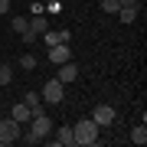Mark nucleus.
I'll return each mask as SVG.
<instances>
[{
	"mask_svg": "<svg viewBox=\"0 0 147 147\" xmlns=\"http://www.w3.org/2000/svg\"><path fill=\"white\" fill-rule=\"evenodd\" d=\"M10 26H13V33H26L30 20H26V16H13V20H10Z\"/></svg>",
	"mask_w": 147,
	"mask_h": 147,
	"instance_id": "16",
	"label": "nucleus"
},
{
	"mask_svg": "<svg viewBox=\"0 0 147 147\" xmlns=\"http://www.w3.org/2000/svg\"><path fill=\"white\" fill-rule=\"evenodd\" d=\"M56 79L62 82V85H69V82H75V79H79V65H75L72 59H69V62H62V65H59V75H56Z\"/></svg>",
	"mask_w": 147,
	"mask_h": 147,
	"instance_id": "8",
	"label": "nucleus"
},
{
	"mask_svg": "<svg viewBox=\"0 0 147 147\" xmlns=\"http://www.w3.org/2000/svg\"><path fill=\"white\" fill-rule=\"evenodd\" d=\"M42 36H46V46H56V42H69V36H72V33H65V30H56V33H42Z\"/></svg>",
	"mask_w": 147,
	"mask_h": 147,
	"instance_id": "11",
	"label": "nucleus"
},
{
	"mask_svg": "<svg viewBox=\"0 0 147 147\" xmlns=\"http://www.w3.org/2000/svg\"><path fill=\"white\" fill-rule=\"evenodd\" d=\"M98 7H101V13H118V10H121V3H118V0H101Z\"/></svg>",
	"mask_w": 147,
	"mask_h": 147,
	"instance_id": "17",
	"label": "nucleus"
},
{
	"mask_svg": "<svg viewBox=\"0 0 147 147\" xmlns=\"http://www.w3.org/2000/svg\"><path fill=\"white\" fill-rule=\"evenodd\" d=\"M118 16H121V23H134L137 20V7H121Z\"/></svg>",
	"mask_w": 147,
	"mask_h": 147,
	"instance_id": "14",
	"label": "nucleus"
},
{
	"mask_svg": "<svg viewBox=\"0 0 147 147\" xmlns=\"http://www.w3.org/2000/svg\"><path fill=\"white\" fill-rule=\"evenodd\" d=\"M62 98H65V85L59 79H49L42 85V101H46V105H62Z\"/></svg>",
	"mask_w": 147,
	"mask_h": 147,
	"instance_id": "4",
	"label": "nucleus"
},
{
	"mask_svg": "<svg viewBox=\"0 0 147 147\" xmlns=\"http://www.w3.org/2000/svg\"><path fill=\"white\" fill-rule=\"evenodd\" d=\"M16 137H20V124H16L13 118H7V121H0V147H10Z\"/></svg>",
	"mask_w": 147,
	"mask_h": 147,
	"instance_id": "5",
	"label": "nucleus"
},
{
	"mask_svg": "<svg viewBox=\"0 0 147 147\" xmlns=\"http://www.w3.org/2000/svg\"><path fill=\"white\" fill-rule=\"evenodd\" d=\"M46 10H49V13H59V10H62V3H59V0H53V3H46Z\"/></svg>",
	"mask_w": 147,
	"mask_h": 147,
	"instance_id": "19",
	"label": "nucleus"
},
{
	"mask_svg": "<svg viewBox=\"0 0 147 147\" xmlns=\"http://www.w3.org/2000/svg\"><path fill=\"white\" fill-rule=\"evenodd\" d=\"M46 30H49L46 13H33V16H30V26H26V33H20V39H23V42H36V36H42Z\"/></svg>",
	"mask_w": 147,
	"mask_h": 147,
	"instance_id": "3",
	"label": "nucleus"
},
{
	"mask_svg": "<svg viewBox=\"0 0 147 147\" xmlns=\"http://www.w3.org/2000/svg\"><path fill=\"white\" fill-rule=\"evenodd\" d=\"M10 10V0H0V13H7Z\"/></svg>",
	"mask_w": 147,
	"mask_h": 147,
	"instance_id": "20",
	"label": "nucleus"
},
{
	"mask_svg": "<svg viewBox=\"0 0 147 147\" xmlns=\"http://www.w3.org/2000/svg\"><path fill=\"white\" fill-rule=\"evenodd\" d=\"M131 141H134L137 147H144V144H147V124H144V121L134 127V131H131Z\"/></svg>",
	"mask_w": 147,
	"mask_h": 147,
	"instance_id": "12",
	"label": "nucleus"
},
{
	"mask_svg": "<svg viewBox=\"0 0 147 147\" xmlns=\"http://www.w3.org/2000/svg\"><path fill=\"white\" fill-rule=\"evenodd\" d=\"M30 121H33V131H30V137H26L30 144H39L42 137H49V134H53V121H49V115H46V111L33 115Z\"/></svg>",
	"mask_w": 147,
	"mask_h": 147,
	"instance_id": "2",
	"label": "nucleus"
},
{
	"mask_svg": "<svg viewBox=\"0 0 147 147\" xmlns=\"http://www.w3.org/2000/svg\"><path fill=\"white\" fill-rule=\"evenodd\" d=\"M121 7H137V0H118Z\"/></svg>",
	"mask_w": 147,
	"mask_h": 147,
	"instance_id": "21",
	"label": "nucleus"
},
{
	"mask_svg": "<svg viewBox=\"0 0 147 147\" xmlns=\"http://www.w3.org/2000/svg\"><path fill=\"white\" fill-rule=\"evenodd\" d=\"M20 69L23 72H33L36 69V56H20Z\"/></svg>",
	"mask_w": 147,
	"mask_h": 147,
	"instance_id": "18",
	"label": "nucleus"
},
{
	"mask_svg": "<svg viewBox=\"0 0 147 147\" xmlns=\"http://www.w3.org/2000/svg\"><path fill=\"white\" fill-rule=\"evenodd\" d=\"M23 105H26V108L33 111V115H39V111H42V95H36V92H26V95H23Z\"/></svg>",
	"mask_w": 147,
	"mask_h": 147,
	"instance_id": "10",
	"label": "nucleus"
},
{
	"mask_svg": "<svg viewBox=\"0 0 147 147\" xmlns=\"http://www.w3.org/2000/svg\"><path fill=\"white\" fill-rule=\"evenodd\" d=\"M0 85H13V69L7 62H0Z\"/></svg>",
	"mask_w": 147,
	"mask_h": 147,
	"instance_id": "15",
	"label": "nucleus"
},
{
	"mask_svg": "<svg viewBox=\"0 0 147 147\" xmlns=\"http://www.w3.org/2000/svg\"><path fill=\"white\" fill-rule=\"evenodd\" d=\"M10 118H13V121H16V124H26V121H30V118H33V111H30V108H26V105H23V101H16V105H13V108H10Z\"/></svg>",
	"mask_w": 147,
	"mask_h": 147,
	"instance_id": "9",
	"label": "nucleus"
},
{
	"mask_svg": "<svg viewBox=\"0 0 147 147\" xmlns=\"http://www.w3.org/2000/svg\"><path fill=\"white\" fill-rule=\"evenodd\" d=\"M92 121H95L98 127L115 124V108H111V105H95V111H92Z\"/></svg>",
	"mask_w": 147,
	"mask_h": 147,
	"instance_id": "6",
	"label": "nucleus"
},
{
	"mask_svg": "<svg viewBox=\"0 0 147 147\" xmlns=\"http://www.w3.org/2000/svg\"><path fill=\"white\" fill-rule=\"evenodd\" d=\"M56 144H59V147H72V144H75L72 127H62V131H59V137H56Z\"/></svg>",
	"mask_w": 147,
	"mask_h": 147,
	"instance_id": "13",
	"label": "nucleus"
},
{
	"mask_svg": "<svg viewBox=\"0 0 147 147\" xmlns=\"http://www.w3.org/2000/svg\"><path fill=\"white\" fill-rule=\"evenodd\" d=\"M72 137H75V144H79V147H92L95 141H98V124H95L92 118H82L79 124L72 127Z\"/></svg>",
	"mask_w": 147,
	"mask_h": 147,
	"instance_id": "1",
	"label": "nucleus"
},
{
	"mask_svg": "<svg viewBox=\"0 0 147 147\" xmlns=\"http://www.w3.org/2000/svg\"><path fill=\"white\" fill-rule=\"evenodd\" d=\"M49 59H53L56 65H62L72 59V49H69V42H56V46H49Z\"/></svg>",
	"mask_w": 147,
	"mask_h": 147,
	"instance_id": "7",
	"label": "nucleus"
}]
</instances>
